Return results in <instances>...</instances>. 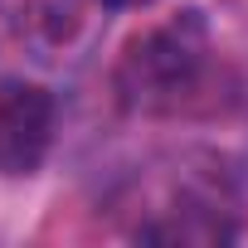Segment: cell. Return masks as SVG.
Returning <instances> with one entry per match:
<instances>
[{
    "mask_svg": "<svg viewBox=\"0 0 248 248\" xmlns=\"http://www.w3.org/2000/svg\"><path fill=\"white\" fill-rule=\"evenodd\" d=\"M204 59H209L204 20H200V10H185L166 25H151L146 34H137L127 44L117 83L127 93V102H137V107H175L204 73Z\"/></svg>",
    "mask_w": 248,
    "mask_h": 248,
    "instance_id": "cell-1",
    "label": "cell"
},
{
    "mask_svg": "<svg viewBox=\"0 0 248 248\" xmlns=\"http://www.w3.org/2000/svg\"><path fill=\"white\" fill-rule=\"evenodd\" d=\"M54 146V97L39 83H0V170L34 175Z\"/></svg>",
    "mask_w": 248,
    "mask_h": 248,
    "instance_id": "cell-2",
    "label": "cell"
},
{
    "mask_svg": "<svg viewBox=\"0 0 248 248\" xmlns=\"http://www.w3.org/2000/svg\"><path fill=\"white\" fill-rule=\"evenodd\" d=\"M97 5H107V10H141V5H151V0H97Z\"/></svg>",
    "mask_w": 248,
    "mask_h": 248,
    "instance_id": "cell-3",
    "label": "cell"
}]
</instances>
